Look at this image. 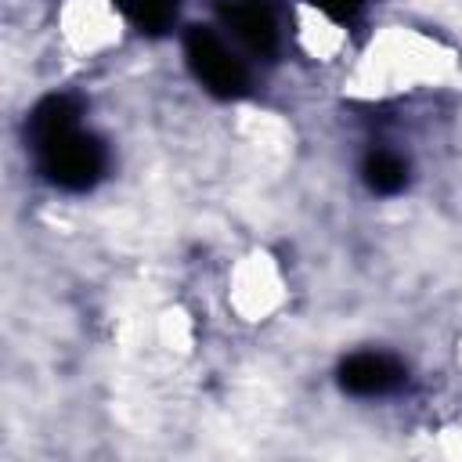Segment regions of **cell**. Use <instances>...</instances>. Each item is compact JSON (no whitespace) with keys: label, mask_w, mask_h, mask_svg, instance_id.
<instances>
[{"label":"cell","mask_w":462,"mask_h":462,"mask_svg":"<svg viewBox=\"0 0 462 462\" xmlns=\"http://www.w3.org/2000/svg\"><path fill=\"white\" fill-rule=\"evenodd\" d=\"M220 22L245 51L260 58H271L278 51V18L267 0H224Z\"/></svg>","instance_id":"3"},{"label":"cell","mask_w":462,"mask_h":462,"mask_svg":"<svg viewBox=\"0 0 462 462\" xmlns=\"http://www.w3.org/2000/svg\"><path fill=\"white\" fill-rule=\"evenodd\" d=\"M361 173H365V184H368L375 195H397V191L408 184V162H404L397 152H386V148L368 152Z\"/></svg>","instance_id":"5"},{"label":"cell","mask_w":462,"mask_h":462,"mask_svg":"<svg viewBox=\"0 0 462 462\" xmlns=\"http://www.w3.org/2000/svg\"><path fill=\"white\" fill-rule=\"evenodd\" d=\"M318 11H325L328 18H336V22H346V18H354L357 11H361V4L365 0H310Z\"/></svg>","instance_id":"7"},{"label":"cell","mask_w":462,"mask_h":462,"mask_svg":"<svg viewBox=\"0 0 462 462\" xmlns=\"http://www.w3.org/2000/svg\"><path fill=\"white\" fill-rule=\"evenodd\" d=\"M404 383V365L390 354L361 350L339 365V386L354 397H383Z\"/></svg>","instance_id":"4"},{"label":"cell","mask_w":462,"mask_h":462,"mask_svg":"<svg viewBox=\"0 0 462 462\" xmlns=\"http://www.w3.org/2000/svg\"><path fill=\"white\" fill-rule=\"evenodd\" d=\"M29 141L40 173L61 191H87L105 173V148L79 130V105L69 94H51L32 108Z\"/></svg>","instance_id":"1"},{"label":"cell","mask_w":462,"mask_h":462,"mask_svg":"<svg viewBox=\"0 0 462 462\" xmlns=\"http://www.w3.org/2000/svg\"><path fill=\"white\" fill-rule=\"evenodd\" d=\"M184 58L191 76L213 94V97H238L249 87V72L242 65V58H235V51L202 25H191L184 32Z\"/></svg>","instance_id":"2"},{"label":"cell","mask_w":462,"mask_h":462,"mask_svg":"<svg viewBox=\"0 0 462 462\" xmlns=\"http://www.w3.org/2000/svg\"><path fill=\"white\" fill-rule=\"evenodd\" d=\"M112 4L123 11V18L130 25H137L141 32H152V36L166 32L180 7V0H112Z\"/></svg>","instance_id":"6"}]
</instances>
